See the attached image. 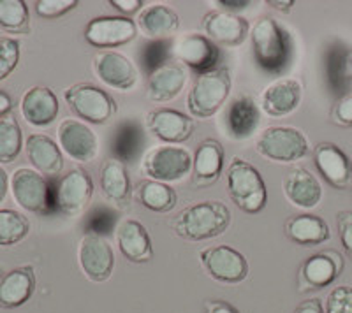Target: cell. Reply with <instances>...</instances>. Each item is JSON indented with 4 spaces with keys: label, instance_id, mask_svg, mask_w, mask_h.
<instances>
[{
    "label": "cell",
    "instance_id": "9a60e30c",
    "mask_svg": "<svg viewBox=\"0 0 352 313\" xmlns=\"http://www.w3.org/2000/svg\"><path fill=\"white\" fill-rule=\"evenodd\" d=\"M94 69L102 83L120 92L131 90L138 81L136 65L120 51L104 49L97 53L94 58Z\"/></svg>",
    "mask_w": 352,
    "mask_h": 313
},
{
    "label": "cell",
    "instance_id": "603a6c76",
    "mask_svg": "<svg viewBox=\"0 0 352 313\" xmlns=\"http://www.w3.org/2000/svg\"><path fill=\"white\" fill-rule=\"evenodd\" d=\"M36 290V271L32 266H20L11 269L0 280V308L12 310L32 297Z\"/></svg>",
    "mask_w": 352,
    "mask_h": 313
},
{
    "label": "cell",
    "instance_id": "ffe728a7",
    "mask_svg": "<svg viewBox=\"0 0 352 313\" xmlns=\"http://www.w3.org/2000/svg\"><path fill=\"white\" fill-rule=\"evenodd\" d=\"M116 243L122 255L134 264L152 261L153 246L150 234L136 218H125L116 225Z\"/></svg>",
    "mask_w": 352,
    "mask_h": 313
},
{
    "label": "cell",
    "instance_id": "b9f144b4",
    "mask_svg": "<svg viewBox=\"0 0 352 313\" xmlns=\"http://www.w3.org/2000/svg\"><path fill=\"white\" fill-rule=\"evenodd\" d=\"M294 313H324V306L320 303V299L314 297V299H307L301 303Z\"/></svg>",
    "mask_w": 352,
    "mask_h": 313
},
{
    "label": "cell",
    "instance_id": "d6986e66",
    "mask_svg": "<svg viewBox=\"0 0 352 313\" xmlns=\"http://www.w3.org/2000/svg\"><path fill=\"white\" fill-rule=\"evenodd\" d=\"M187 69L178 62H164L152 71L146 83V95L153 102H168L184 92L187 84Z\"/></svg>",
    "mask_w": 352,
    "mask_h": 313
},
{
    "label": "cell",
    "instance_id": "ba28073f",
    "mask_svg": "<svg viewBox=\"0 0 352 313\" xmlns=\"http://www.w3.org/2000/svg\"><path fill=\"white\" fill-rule=\"evenodd\" d=\"M11 190L14 201L27 211L48 213L53 206V189L36 169L20 167L12 173Z\"/></svg>",
    "mask_w": 352,
    "mask_h": 313
},
{
    "label": "cell",
    "instance_id": "277c9868",
    "mask_svg": "<svg viewBox=\"0 0 352 313\" xmlns=\"http://www.w3.org/2000/svg\"><path fill=\"white\" fill-rule=\"evenodd\" d=\"M252 46L257 64L266 71L278 73L287 64V36L280 25L268 16L257 20L252 28Z\"/></svg>",
    "mask_w": 352,
    "mask_h": 313
},
{
    "label": "cell",
    "instance_id": "9c48e42d",
    "mask_svg": "<svg viewBox=\"0 0 352 313\" xmlns=\"http://www.w3.org/2000/svg\"><path fill=\"white\" fill-rule=\"evenodd\" d=\"M94 196V180L85 169L76 167L56 181L53 206L65 215H80Z\"/></svg>",
    "mask_w": 352,
    "mask_h": 313
},
{
    "label": "cell",
    "instance_id": "ab89813d",
    "mask_svg": "<svg viewBox=\"0 0 352 313\" xmlns=\"http://www.w3.org/2000/svg\"><path fill=\"white\" fill-rule=\"evenodd\" d=\"M333 120L342 127H352V93L345 95L333 111Z\"/></svg>",
    "mask_w": 352,
    "mask_h": 313
},
{
    "label": "cell",
    "instance_id": "6da1fadb",
    "mask_svg": "<svg viewBox=\"0 0 352 313\" xmlns=\"http://www.w3.org/2000/svg\"><path fill=\"white\" fill-rule=\"evenodd\" d=\"M231 224V211L220 201H201L178 213L173 229L184 240L204 241L220 236Z\"/></svg>",
    "mask_w": 352,
    "mask_h": 313
},
{
    "label": "cell",
    "instance_id": "bcb514c9",
    "mask_svg": "<svg viewBox=\"0 0 352 313\" xmlns=\"http://www.w3.org/2000/svg\"><path fill=\"white\" fill-rule=\"evenodd\" d=\"M8 189H9L8 173L4 171V167H0V202L4 201L6 196H8Z\"/></svg>",
    "mask_w": 352,
    "mask_h": 313
},
{
    "label": "cell",
    "instance_id": "83f0119b",
    "mask_svg": "<svg viewBox=\"0 0 352 313\" xmlns=\"http://www.w3.org/2000/svg\"><path fill=\"white\" fill-rule=\"evenodd\" d=\"M138 27L150 39H166L178 32L180 18L168 5H150L140 12Z\"/></svg>",
    "mask_w": 352,
    "mask_h": 313
},
{
    "label": "cell",
    "instance_id": "7c38bea8",
    "mask_svg": "<svg viewBox=\"0 0 352 313\" xmlns=\"http://www.w3.org/2000/svg\"><path fill=\"white\" fill-rule=\"evenodd\" d=\"M136 34V21L127 16H97L85 28V39L96 48L124 46L131 43Z\"/></svg>",
    "mask_w": 352,
    "mask_h": 313
},
{
    "label": "cell",
    "instance_id": "cb8c5ba5",
    "mask_svg": "<svg viewBox=\"0 0 352 313\" xmlns=\"http://www.w3.org/2000/svg\"><path fill=\"white\" fill-rule=\"evenodd\" d=\"M301 84L292 78H282L266 86L261 95V106L270 117H285L300 106Z\"/></svg>",
    "mask_w": 352,
    "mask_h": 313
},
{
    "label": "cell",
    "instance_id": "8992f818",
    "mask_svg": "<svg viewBox=\"0 0 352 313\" xmlns=\"http://www.w3.org/2000/svg\"><path fill=\"white\" fill-rule=\"evenodd\" d=\"M256 150L275 162H296L308 153V139L294 127H268L257 137Z\"/></svg>",
    "mask_w": 352,
    "mask_h": 313
},
{
    "label": "cell",
    "instance_id": "60d3db41",
    "mask_svg": "<svg viewBox=\"0 0 352 313\" xmlns=\"http://www.w3.org/2000/svg\"><path fill=\"white\" fill-rule=\"evenodd\" d=\"M109 4L115 9H118V11L124 12V14H132V12L140 11L144 5V2L143 0H111Z\"/></svg>",
    "mask_w": 352,
    "mask_h": 313
},
{
    "label": "cell",
    "instance_id": "74e56055",
    "mask_svg": "<svg viewBox=\"0 0 352 313\" xmlns=\"http://www.w3.org/2000/svg\"><path fill=\"white\" fill-rule=\"evenodd\" d=\"M76 0H39L36 2V12L41 18H60L76 9Z\"/></svg>",
    "mask_w": 352,
    "mask_h": 313
},
{
    "label": "cell",
    "instance_id": "2e32d148",
    "mask_svg": "<svg viewBox=\"0 0 352 313\" xmlns=\"http://www.w3.org/2000/svg\"><path fill=\"white\" fill-rule=\"evenodd\" d=\"M146 127L153 136L171 145L185 143L194 132L192 118L171 108H155L148 111Z\"/></svg>",
    "mask_w": 352,
    "mask_h": 313
},
{
    "label": "cell",
    "instance_id": "ee69618b",
    "mask_svg": "<svg viewBox=\"0 0 352 313\" xmlns=\"http://www.w3.org/2000/svg\"><path fill=\"white\" fill-rule=\"evenodd\" d=\"M206 308H208V313H238L236 308H232L226 301H212L206 305Z\"/></svg>",
    "mask_w": 352,
    "mask_h": 313
},
{
    "label": "cell",
    "instance_id": "e575fe53",
    "mask_svg": "<svg viewBox=\"0 0 352 313\" xmlns=\"http://www.w3.org/2000/svg\"><path fill=\"white\" fill-rule=\"evenodd\" d=\"M28 8L23 0H0V28L11 34L28 32Z\"/></svg>",
    "mask_w": 352,
    "mask_h": 313
},
{
    "label": "cell",
    "instance_id": "484cf974",
    "mask_svg": "<svg viewBox=\"0 0 352 313\" xmlns=\"http://www.w3.org/2000/svg\"><path fill=\"white\" fill-rule=\"evenodd\" d=\"M282 189L289 202L305 209L316 208L322 197V187L319 180L303 167L292 169L291 173H287L282 181Z\"/></svg>",
    "mask_w": 352,
    "mask_h": 313
},
{
    "label": "cell",
    "instance_id": "8d00e7d4",
    "mask_svg": "<svg viewBox=\"0 0 352 313\" xmlns=\"http://www.w3.org/2000/svg\"><path fill=\"white\" fill-rule=\"evenodd\" d=\"M324 313H352V287L340 286L333 289L326 301Z\"/></svg>",
    "mask_w": 352,
    "mask_h": 313
},
{
    "label": "cell",
    "instance_id": "3957f363",
    "mask_svg": "<svg viewBox=\"0 0 352 313\" xmlns=\"http://www.w3.org/2000/svg\"><path fill=\"white\" fill-rule=\"evenodd\" d=\"M231 74L226 67L213 69L210 73L197 74L188 92V111L192 117H213L231 93Z\"/></svg>",
    "mask_w": 352,
    "mask_h": 313
},
{
    "label": "cell",
    "instance_id": "30bf717a",
    "mask_svg": "<svg viewBox=\"0 0 352 313\" xmlns=\"http://www.w3.org/2000/svg\"><path fill=\"white\" fill-rule=\"evenodd\" d=\"M78 261L85 277L97 283L108 280L115 269V253L111 245L96 233H87L81 237Z\"/></svg>",
    "mask_w": 352,
    "mask_h": 313
},
{
    "label": "cell",
    "instance_id": "4dcf8cb0",
    "mask_svg": "<svg viewBox=\"0 0 352 313\" xmlns=\"http://www.w3.org/2000/svg\"><path fill=\"white\" fill-rule=\"evenodd\" d=\"M222 167H224V148H222V145L215 139L203 141L197 146L192 162L196 183L204 185L219 180Z\"/></svg>",
    "mask_w": 352,
    "mask_h": 313
},
{
    "label": "cell",
    "instance_id": "7402d4cb",
    "mask_svg": "<svg viewBox=\"0 0 352 313\" xmlns=\"http://www.w3.org/2000/svg\"><path fill=\"white\" fill-rule=\"evenodd\" d=\"M203 28L215 45L238 46L247 37L248 21L228 11H212L204 16Z\"/></svg>",
    "mask_w": 352,
    "mask_h": 313
},
{
    "label": "cell",
    "instance_id": "e0dca14e",
    "mask_svg": "<svg viewBox=\"0 0 352 313\" xmlns=\"http://www.w3.org/2000/svg\"><path fill=\"white\" fill-rule=\"evenodd\" d=\"M344 269V259L335 250L320 252L308 257L300 269L301 290H316L328 287Z\"/></svg>",
    "mask_w": 352,
    "mask_h": 313
},
{
    "label": "cell",
    "instance_id": "4fadbf2b",
    "mask_svg": "<svg viewBox=\"0 0 352 313\" xmlns=\"http://www.w3.org/2000/svg\"><path fill=\"white\" fill-rule=\"evenodd\" d=\"M171 53L176 60L199 74L213 71L219 60V46L210 37L201 34H187L178 37L173 43Z\"/></svg>",
    "mask_w": 352,
    "mask_h": 313
},
{
    "label": "cell",
    "instance_id": "d4e9b609",
    "mask_svg": "<svg viewBox=\"0 0 352 313\" xmlns=\"http://www.w3.org/2000/svg\"><path fill=\"white\" fill-rule=\"evenodd\" d=\"M27 156L37 173L44 176H55L64 169V155L60 146L46 134H32L25 143Z\"/></svg>",
    "mask_w": 352,
    "mask_h": 313
},
{
    "label": "cell",
    "instance_id": "f6af8a7d",
    "mask_svg": "<svg viewBox=\"0 0 352 313\" xmlns=\"http://www.w3.org/2000/svg\"><path fill=\"white\" fill-rule=\"evenodd\" d=\"M12 109V99L8 92L0 90V120L4 117H8Z\"/></svg>",
    "mask_w": 352,
    "mask_h": 313
},
{
    "label": "cell",
    "instance_id": "836d02e7",
    "mask_svg": "<svg viewBox=\"0 0 352 313\" xmlns=\"http://www.w3.org/2000/svg\"><path fill=\"white\" fill-rule=\"evenodd\" d=\"M30 233V222L14 209H0V246H12Z\"/></svg>",
    "mask_w": 352,
    "mask_h": 313
},
{
    "label": "cell",
    "instance_id": "7a4b0ae2",
    "mask_svg": "<svg viewBox=\"0 0 352 313\" xmlns=\"http://www.w3.org/2000/svg\"><path fill=\"white\" fill-rule=\"evenodd\" d=\"M228 190L232 202L245 213H259L268 202V190L261 173L238 156L229 165Z\"/></svg>",
    "mask_w": 352,
    "mask_h": 313
},
{
    "label": "cell",
    "instance_id": "ac0fdd59",
    "mask_svg": "<svg viewBox=\"0 0 352 313\" xmlns=\"http://www.w3.org/2000/svg\"><path fill=\"white\" fill-rule=\"evenodd\" d=\"M319 173L331 187L338 190L352 187V162L344 152L333 143H320L314 152Z\"/></svg>",
    "mask_w": 352,
    "mask_h": 313
},
{
    "label": "cell",
    "instance_id": "d590c367",
    "mask_svg": "<svg viewBox=\"0 0 352 313\" xmlns=\"http://www.w3.org/2000/svg\"><path fill=\"white\" fill-rule=\"evenodd\" d=\"M20 62V43L14 37L0 36V81L11 76Z\"/></svg>",
    "mask_w": 352,
    "mask_h": 313
},
{
    "label": "cell",
    "instance_id": "44dd1931",
    "mask_svg": "<svg viewBox=\"0 0 352 313\" xmlns=\"http://www.w3.org/2000/svg\"><path fill=\"white\" fill-rule=\"evenodd\" d=\"M21 115L34 127H46L58 117L60 104L55 92L48 86H32L21 97Z\"/></svg>",
    "mask_w": 352,
    "mask_h": 313
},
{
    "label": "cell",
    "instance_id": "f546056e",
    "mask_svg": "<svg viewBox=\"0 0 352 313\" xmlns=\"http://www.w3.org/2000/svg\"><path fill=\"white\" fill-rule=\"evenodd\" d=\"M285 234L291 241L303 246L320 245L329 240L331 233L324 220L317 215H296L285 224Z\"/></svg>",
    "mask_w": 352,
    "mask_h": 313
},
{
    "label": "cell",
    "instance_id": "5b68a950",
    "mask_svg": "<svg viewBox=\"0 0 352 313\" xmlns=\"http://www.w3.org/2000/svg\"><path fill=\"white\" fill-rule=\"evenodd\" d=\"M64 97L71 111L88 124L102 125L116 113V104L113 97L96 84H72L65 90Z\"/></svg>",
    "mask_w": 352,
    "mask_h": 313
},
{
    "label": "cell",
    "instance_id": "f1b7e54d",
    "mask_svg": "<svg viewBox=\"0 0 352 313\" xmlns=\"http://www.w3.org/2000/svg\"><path fill=\"white\" fill-rule=\"evenodd\" d=\"M261 124V111L252 97L241 95L231 102L228 109V129L232 137L247 139Z\"/></svg>",
    "mask_w": 352,
    "mask_h": 313
},
{
    "label": "cell",
    "instance_id": "7dc6e473",
    "mask_svg": "<svg viewBox=\"0 0 352 313\" xmlns=\"http://www.w3.org/2000/svg\"><path fill=\"white\" fill-rule=\"evenodd\" d=\"M217 4L231 11V9H245L250 2H247V0H236V2H232V0L231 2H229V0H220V2H217Z\"/></svg>",
    "mask_w": 352,
    "mask_h": 313
},
{
    "label": "cell",
    "instance_id": "d6a6232c",
    "mask_svg": "<svg viewBox=\"0 0 352 313\" xmlns=\"http://www.w3.org/2000/svg\"><path fill=\"white\" fill-rule=\"evenodd\" d=\"M23 148V134L18 120L11 115L0 120V164H11Z\"/></svg>",
    "mask_w": 352,
    "mask_h": 313
},
{
    "label": "cell",
    "instance_id": "4316f807",
    "mask_svg": "<svg viewBox=\"0 0 352 313\" xmlns=\"http://www.w3.org/2000/svg\"><path fill=\"white\" fill-rule=\"evenodd\" d=\"M100 187L108 201L127 208L131 201V180L120 159H108L100 165Z\"/></svg>",
    "mask_w": 352,
    "mask_h": 313
},
{
    "label": "cell",
    "instance_id": "52a82bcc",
    "mask_svg": "<svg viewBox=\"0 0 352 313\" xmlns=\"http://www.w3.org/2000/svg\"><path fill=\"white\" fill-rule=\"evenodd\" d=\"M194 159L182 146H157L144 155L141 162L143 171L150 180L155 181H178L187 176L192 169Z\"/></svg>",
    "mask_w": 352,
    "mask_h": 313
},
{
    "label": "cell",
    "instance_id": "f35d334b",
    "mask_svg": "<svg viewBox=\"0 0 352 313\" xmlns=\"http://www.w3.org/2000/svg\"><path fill=\"white\" fill-rule=\"evenodd\" d=\"M336 224H338V234H340L342 246H344L349 257L352 259V211L347 209V211L338 213Z\"/></svg>",
    "mask_w": 352,
    "mask_h": 313
},
{
    "label": "cell",
    "instance_id": "1f68e13d",
    "mask_svg": "<svg viewBox=\"0 0 352 313\" xmlns=\"http://www.w3.org/2000/svg\"><path fill=\"white\" fill-rule=\"evenodd\" d=\"M140 201L155 213H168L176 205V192L162 181L146 180L140 185Z\"/></svg>",
    "mask_w": 352,
    "mask_h": 313
},
{
    "label": "cell",
    "instance_id": "8fae6325",
    "mask_svg": "<svg viewBox=\"0 0 352 313\" xmlns=\"http://www.w3.org/2000/svg\"><path fill=\"white\" fill-rule=\"evenodd\" d=\"M199 257L208 273L222 283H240L248 275L247 259L232 246H210L201 252Z\"/></svg>",
    "mask_w": 352,
    "mask_h": 313
},
{
    "label": "cell",
    "instance_id": "7bdbcfd3",
    "mask_svg": "<svg viewBox=\"0 0 352 313\" xmlns=\"http://www.w3.org/2000/svg\"><path fill=\"white\" fill-rule=\"evenodd\" d=\"M340 76L344 80H352V49L345 53L340 60Z\"/></svg>",
    "mask_w": 352,
    "mask_h": 313
},
{
    "label": "cell",
    "instance_id": "c3c4849f",
    "mask_svg": "<svg viewBox=\"0 0 352 313\" xmlns=\"http://www.w3.org/2000/svg\"><path fill=\"white\" fill-rule=\"evenodd\" d=\"M270 4V8H273V9H278V11H289V9L292 8V5H294V2H292V0H289V2H275V0H273V2H268Z\"/></svg>",
    "mask_w": 352,
    "mask_h": 313
},
{
    "label": "cell",
    "instance_id": "5bb4252c",
    "mask_svg": "<svg viewBox=\"0 0 352 313\" xmlns=\"http://www.w3.org/2000/svg\"><path fill=\"white\" fill-rule=\"evenodd\" d=\"M60 148L76 162H92L99 153V137L87 124L67 118L58 127Z\"/></svg>",
    "mask_w": 352,
    "mask_h": 313
}]
</instances>
